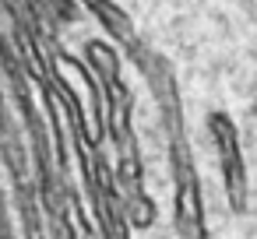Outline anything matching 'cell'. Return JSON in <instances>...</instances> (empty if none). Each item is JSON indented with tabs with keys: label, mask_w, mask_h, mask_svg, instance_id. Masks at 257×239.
I'll return each instance as SVG.
<instances>
[{
	"label": "cell",
	"mask_w": 257,
	"mask_h": 239,
	"mask_svg": "<svg viewBox=\"0 0 257 239\" xmlns=\"http://www.w3.org/2000/svg\"><path fill=\"white\" fill-rule=\"evenodd\" d=\"M169 162H173V228H176V239H208L201 176L194 169V158H190L183 134L169 137Z\"/></svg>",
	"instance_id": "1"
},
{
	"label": "cell",
	"mask_w": 257,
	"mask_h": 239,
	"mask_svg": "<svg viewBox=\"0 0 257 239\" xmlns=\"http://www.w3.org/2000/svg\"><path fill=\"white\" fill-rule=\"evenodd\" d=\"M208 137L215 144V155H218V169H222V186H225V204L243 214L246 204H250V179H246V162H243V144H239V130H236V120L222 109H211L208 120Z\"/></svg>",
	"instance_id": "2"
},
{
	"label": "cell",
	"mask_w": 257,
	"mask_h": 239,
	"mask_svg": "<svg viewBox=\"0 0 257 239\" xmlns=\"http://www.w3.org/2000/svg\"><path fill=\"white\" fill-rule=\"evenodd\" d=\"M85 67L95 74V81L102 85V92L123 85V74H120V53H116L106 39H88V43H85Z\"/></svg>",
	"instance_id": "3"
},
{
	"label": "cell",
	"mask_w": 257,
	"mask_h": 239,
	"mask_svg": "<svg viewBox=\"0 0 257 239\" xmlns=\"http://www.w3.org/2000/svg\"><path fill=\"white\" fill-rule=\"evenodd\" d=\"M120 218H123L127 228L145 232L159 221V207H155L152 193H145V186H141V190H131V193L120 197Z\"/></svg>",
	"instance_id": "4"
}]
</instances>
